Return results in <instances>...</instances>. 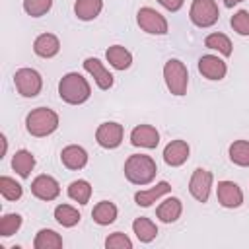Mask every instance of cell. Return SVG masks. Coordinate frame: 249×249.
Masks as SVG:
<instances>
[{"mask_svg":"<svg viewBox=\"0 0 249 249\" xmlns=\"http://www.w3.org/2000/svg\"><path fill=\"white\" fill-rule=\"evenodd\" d=\"M58 95L64 103L68 105H82L84 101L89 99L91 95V88L88 84V80L78 74V72H68L60 78L58 82Z\"/></svg>","mask_w":249,"mask_h":249,"instance_id":"6da1fadb","label":"cell"},{"mask_svg":"<svg viewBox=\"0 0 249 249\" xmlns=\"http://www.w3.org/2000/svg\"><path fill=\"white\" fill-rule=\"evenodd\" d=\"M156 173H158V165L146 154H132L124 161V177L132 185H140V187L148 185L154 181Z\"/></svg>","mask_w":249,"mask_h":249,"instance_id":"7a4b0ae2","label":"cell"},{"mask_svg":"<svg viewBox=\"0 0 249 249\" xmlns=\"http://www.w3.org/2000/svg\"><path fill=\"white\" fill-rule=\"evenodd\" d=\"M25 128L31 136H37V138L49 136L58 128V115L49 107H37L27 113Z\"/></svg>","mask_w":249,"mask_h":249,"instance_id":"3957f363","label":"cell"},{"mask_svg":"<svg viewBox=\"0 0 249 249\" xmlns=\"http://www.w3.org/2000/svg\"><path fill=\"white\" fill-rule=\"evenodd\" d=\"M163 78H165V86L173 95H185L187 93V86H189V72L187 66L177 60V58H169L163 66Z\"/></svg>","mask_w":249,"mask_h":249,"instance_id":"277c9868","label":"cell"},{"mask_svg":"<svg viewBox=\"0 0 249 249\" xmlns=\"http://www.w3.org/2000/svg\"><path fill=\"white\" fill-rule=\"evenodd\" d=\"M189 18L196 27H210L218 21L220 10L214 0H193Z\"/></svg>","mask_w":249,"mask_h":249,"instance_id":"5b68a950","label":"cell"},{"mask_svg":"<svg viewBox=\"0 0 249 249\" xmlns=\"http://www.w3.org/2000/svg\"><path fill=\"white\" fill-rule=\"evenodd\" d=\"M14 84H16V89L19 95L35 97V95H39V91L43 88V78L33 68H19L14 74Z\"/></svg>","mask_w":249,"mask_h":249,"instance_id":"8992f818","label":"cell"},{"mask_svg":"<svg viewBox=\"0 0 249 249\" xmlns=\"http://www.w3.org/2000/svg\"><path fill=\"white\" fill-rule=\"evenodd\" d=\"M136 21H138V27L150 35H165L169 25H167V19L156 12L154 8H140L138 14H136Z\"/></svg>","mask_w":249,"mask_h":249,"instance_id":"52a82bcc","label":"cell"},{"mask_svg":"<svg viewBox=\"0 0 249 249\" xmlns=\"http://www.w3.org/2000/svg\"><path fill=\"white\" fill-rule=\"evenodd\" d=\"M123 134H124L123 124L109 121V123H101V124L97 126V130H95V140H97V144H99L101 148L113 150V148L121 146Z\"/></svg>","mask_w":249,"mask_h":249,"instance_id":"ba28073f","label":"cell"},{"mask_svg":"<svg viewBox=\"0 0 249 249\" xmlns=\"http://www.w3.org/2000/svg\"><path fill=\"white\" fill-rule=\"evenodd\" d=\"M210 187H212V173L208 169H195L189 181V193L198 200V202H206L210 196Z\"/></svg>","mask_w":249,"mask_h":249,"instance_id":"9c48e42d","label":"cell"},{"mask_svg":"<svg viewBox=\"0 0 249 249\" xmlns=\"http://www.w3.org/2000/svg\"><path fill=\"white\" fill-rule=\"evenodd\" d=\"M31 193L33 196H37L39 200H54L58 195H60V185L54 177L51 175H37L33 181H31Z\"/></svg>","mask_w":249,"mask_h":249,"instance_id":"30bf717a","label":"cell"},{"mask_svg":"<svg viewBox=\"0 0 249 249\" xmlns=\"http://www.w3.org/2000/svg\"><path fill=\"white\" fill-rule=\"evenodd\" d=\"M216 196L224 208H237L243 202V193L239 185L233 181H220L216 189Z\"/></svg>","mask_w":249,"mask_h":249,"instance_id":"8fae6325","label":"cell"},{"mask_svg":"<svg viewBox=\"0 0 249 249\" xmlns=\"http://www.w3.org/2000/svg\"><path fill=\"white\" fill-rule=\"evenodd\" d=\"M130 144L138 148H156L160 144V132L152 124H138L130 132Z\"/></svg>","mask_w":249,"mask_h":249,"instance_id":"7c38bea8","label":"cell"},{"mask_svg":"<svg viewBox=\"0 0 249 249\" xmlns=\"http://www.w3.org/2000/svg\"><path fill=\"white\" fill-rule=\"evenodd\" d=\"M198 72L206 80H222L228 72V66L222 58H218L214 54H204L198 58Z\"/></svg>","mask_w":249,"mask_h":249,"instance_id":"4fadbf2b","label":"cell"},{"mask_svg":"<svg viewBox=\"0 0 249 249\" xmlns=\"http://www.w3.org/2000/svg\"><path fill=\"white\" fill-rule=\"evenodd\" d=\"M84 70L95 80L99 89H109L113 86V74L103 66L99 58H86L84 60Z\"/></svg>","mask_w":249,"mask_h":249,"instance_id":"5bb4252c","label":"cell"},{"mask_svg":"<svg viewBox=\"0 0 249 249\" xmlns=\"http://www.w3.org/2000/svg\"><path fill=\"white\" fill-rule=\"evenodd\" d=\"M191 148L185 140H171L165 148H163V161L171 167H179L189 160Z\"/></svg>","mask_w":249,"mask_h":249,"instance_id":"9a60e30c","label":"cell"},{"mask_svg":"<svg viewBox=\"0 0 249 249\" xmlns=\"http://www.w3.org/2000/svg\"><path fill=\"white\" fill-rule=\"evenodd\" d=\"M58 51H60V41L53 33H41L33 41V53L41 58H53L58 54Z\"/></svg>","mask_w":249,"mask_h":249,"instance_id":"2e32d148","label":"cell"},{"mask_svg":"<svg viewBox=\"0 0 249 249\" xmlns=\"http://www.w3.org/2000/svg\"><path fill=\"white\" fill-rule=\"evenodd\" d=\"M60 161H62V165L64 167H68V169H82V167H86V163H88V152L82 148V146H76V144H70V146H66V148H62V152H60Z\"/></svg>","mask_w":249,"mask_h":249,"instance_id":"e0dca14e","label":"cell"},{"mask_svg":"<svg viewBox=\"0 0 249 249\" xmlns=\"http://www.w3.org/2000/svg\"><path fill=\"white\" fill-rule=\"evenodd\" d=\"M169 191H171V185H169L167 181H160L156 187H152V189H148V191H138V193L134 195V202H136L138 206H142V208H148V206H152L160 196L167 195Z\"/></svg>","mask_w":249,"mask_h":249,"instance_id":"ac0fdd59","label":"cell"},{"mask_svg":"<svg viewBox=\"0 0 249 249\" xmlns=\"http://www.w3.org/2000/svg\"><path fill=\"white\" fill-rule=\"evenodd\" d=\"M105 58L107 62L115 68V70H126L130 64H132V54L128 49H124L123 45H113L107 49L105 53Z\"/></svg>","mask_w":249,"mask_h":249,"instance_id":"d6986e66","label":"cell"},{"mask_svg":"<svg viewBox=\"0 0 249 249\" xmlns=\"http://www.w3.org/2000/svg\"><path fill=\"white\" fill-rule=\"evenodd\" d=\"M181 212H183V204H181V200H179L177 196H171V198H165V200L158 206L156 216H158L163 224H171V222L179 220Z\"/></svg>","mask_w":249,"mask_h":249,"instance_id":"ffe728a7","label":"cell"},{"mask_svg":"<svg viewBox=\"0 0 249 249\" xmlns=\"http://www.w3.org/2000/svg\"><path fill=\"white\" fill-rule=\"evenodd\" d=\"M117 214H119V210H117V206H115L111 200H101V202H97V204L93 206V210H91V218H93V222L99 224V226H109V224H113V222L117 220Z\"/></svg>","mask_w":249,"mask_h":249,"instance_id":"44dd1931","label":"cell"},{"mask_svg":"<svg viewBox=\"0 0 249 249\" xmlns=\"http://www.w3.org/2000/svg\"><path fill=\"white\" fill-rule=\"evenodd\" d=\"M103 10V0H76L74 4V14L82 21H91L95 19Z\"/></svg>","mask_w":249,"mask_h":249,"instance_id":"7402d4cb","label":"cell"},{"mask_svg":"<svg viewBox=\"0 0 249 249\" xmlns=\"http://www.w3.org/2000/svg\"><path fill=\"white\" fill-rule=\"evenodd\" d=\"M12 167H14V171H16L19 177L27 179L29 173L33 171V167H35V158H33V154L27 152V150H18V152L14 154V158H12Z\"/></svg>","mask_w":249,"mask_h":249,"instance_id":"603a6c76","label":"cell"},{"mask_svg":"<svg viewBox=\"0 0 249 249\" xmlns=\"http://www.w3.org/2000/svg\"><path fill=\"white\" fill-rule=\"evenodd\" d=\"M132 231L136 233V237H138L142 243H150V241H154L156 235H158V226H156L150 218L140 216V218H136V220L132 222Z\"/></svg>","mask_w":249,"mask_h":249,"instance_id":"cb8c5ba5","label":"cell"},{"mask_svg":"<svg viewBox=\"0 0 249 249\" xmlns=\"http://www.w3.org/2000/svg\"><path fill=\"white\" fill-rule=\"evenodd\" d=\"M33 247L35 249H60L62 237L54 230H39L33 239Z\"/></svg>","mask_w":249,"mask_h":249,"instance_id":"d4e9b609","label":"cell"},{"mask_svg":"<svg viewBox=\"0 0 249 249\" xmlns=\"http://www.w3.org/2000/svg\"><path fill=\"white\" fill-rule=\"evenodd\" d=\"M80 212L70 206V204H58L54 208V220L62 226V228H74L78 222H80Z\"/></svg>","mask_w":249,"mask_h":249,"instance_id":"484cf974","label":"cell"},{"mask_svg":"<svg viewBox=\"0 0 249 249\" xmlns=\"http://www.w3.org/2000/svg\"><path fill=\"white\" fill-rule=\"evenodd\" d=\"M68 196L72 200H76L78 204H88L89 202V196H91V185L84 179H78V181H72L68 185Z\"/></svg>","mask_w":249,"mask_h":249,"instance_id":"4316f807","label":"cell"},{"mask_svg":"<svg viewBox=\"0 0 249 249\" xmlns=\"http://www.w3.org/2000/svg\"><path fill=\"white\" fill-rule=\"evenodd\" d=\"M204 45H206L208 49H212V51H218V53L224 54V56H230L231 51H233L230 37L224 35V33H210V35L204 39Z\"/></svg>","mask_w":249,"mask_h":249,"instance_id":"83f0119b","label":"cell"},{"mask_svg":"<svg viewBox=\"0 0 249 249\" xmlns=\"http://www.w3.org/2000/svg\"><path fill=\"white\" fill-rule=\"evenodd\" d=\"M230 160L235 165L249 167V140H235L230 146Z\"/></svg>","mask_w":249,"mask_h":249,"instance_id":"f1b7e54d","label":"cell"},{"mask_svg":"<svg viewBox=\"0 0 249 249\" xmlns=\"http://www.w3.org/2000/svg\"><path fill=\"white\" fill-rule=\"evenodd\" d=\"M0 195L6 200H19L21 195H23V189L16 179H12L8 175H2L0 177Z\"/></svg>","mask_w":249,"mask_h":249,"instance_id":"f546056e","label":"cell"},{"mask_svg":"<svg viewBox=\"0 0 249 249\" xmlns=\"http://www.w3.org/2000/svg\"><path fill=\"white\" fill-rule=\"evenodd\" d=\"M21 228V216L19 214H4L0 218V235L10 237Z\"/></svg>","mask_w":249,"mask_h":249,"instance_id":"4dcf8cb0","label":"cell"},{"mask_svg":"<svg viewBox=\"0 0 249 249\" xmlns=\"http://www.w3.org/2000/svg\"><path fill=\"white\" fill-rule=\"evenodd\" d=\"M53 6V0H23V10L31 18L45 16Z\"/></svg>","mask_w":249,"mask_h":249,"instance_id":"1f68e13d","label":"cell"},{"mask_svg":"<svg viewBox=\"0 0 249 249\" xmlns=\"http://www.w3.org/2000/svg\"><path fill=\"white\" fill-rule=\"evenodd\" d=\"M230 23H231V27H233L235 33H239V35H249V12H247V10L235 12V14L231 16Z\"/></svg>","mask_w":249,"mask_h":249,"instance_id":"d6a6232c","label":"cell"},{"mask_svg":"<svg viewBox=\"0 0 249 249\" xmlns=\"http://www.w3.org/2000/svg\"><path fill=\"white\" fill-rule=\"evenodd\" d=\"M105 247L107 249H132V241L126 233L115 231L105 239Z\"/></svg>","mask_w":249,"mask_h":249,"instance_id":"836d02e7","label":"cell"},{"mask_svg":"<svg viewBox=\"0 0 249 249\" xmlns=\"http://www.w3.org/2000/svg\"><path fill=\"white\" fill-rule=\"evenodd\" d=\"M165 10H169V12H177V10H181V6H183V2L185 0H158Z\"/></svg>","mask_w":249,"mask_h":249,"instance_id":"e575fe53","label":"cell"},{"mask_svg":"<svg viewBox=\"0 0 249 249\" xmlns=\"http://www.w3.org/2000/svg\"><path fill=\"white\" fill-rule=\"evenodd\" d=\"M0 142H2V152H0V158H4V156H6V150H8V140H6V136H4V134H0Z\"/></svg>","mask_w":249,"mask_h":249,"instance_id":"d590c367","label":"cell"},{"mask_svg":"<svg viewBox=\"0 0 249 249\" xmlns=\"http://www.w3.org/2000/svg\"><path fill=\"white\" fill-rule=\"evenodd\" d=\"M239 2H243V0H224V4H226L228 8H233V6L239 4Z\"/></svg>","mask_w":249,"mask_h":249,"instance_id":"8d00e7d4","label":"cell"}]
</instances>
